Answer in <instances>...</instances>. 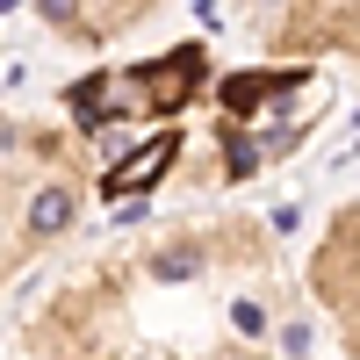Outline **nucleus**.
<instances>
[{"label": "nucleus", "instance_id": "nucleus-1", "mask_svg": "<svg viewBox=\"0 0 360 360\" xmlns=\"http://www.w3.org/2000/svg\"><path fill=\"white\" fill-rule=\"evenodd\" d=\"M173 152H180V137H173V130H159V137H144V144H137L130 159H115V166L101 173V188H108V195H137L144 180H159V173L173 166Z\"/></svg>", "mask_w": 360, "mask_h": 360}, {"label": "nucleus", "instance_id": "nucleus-2", "mask_svg": "<svg viewBox=\"0 0 360 360\" xmlns=\"http://www.w3.org/2000/svg\"><path fill=\"white\" fill-rule=\"evenodd\" d=\"M137 79L152 86V101H166V108H173V101H188V94H195V79H202V51L188 44V51H173L166 65H144Z\"/></svg>", "mask_w": 360, "mask_h": 360}, {"label": "nucleus", "instance_id": "nucleus-3", "mask_svg": "<svg viewBox=\"0 0 360 360\" xmlns=\"http://www.w3.org/2000/svg\"><path fill=\"white\" fill-rule=\"evenodd\" d=\"M37 8H44V22H72V15H79V0H37Z\"/></svg>", "mask_w": 360, "mask_h": 360}]
</instances>
